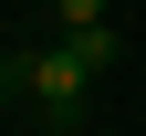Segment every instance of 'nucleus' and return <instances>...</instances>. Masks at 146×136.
<instances>
[{"instance_id":"7ed1b4c3","label":"nucleus","mask_w":146,"mask_h":136,"mask_svg":"<svg viewBox=\"0 0 146 136\" xmlns=\"http://www.w3.org/2000/svg\"><path fill=\"white\" fill-rule=\"evenodd\" d=\"M11 84H21V52H0V105H11Z\"/></svg>"},{"instance_id":"f03ea898","label":"nucleus","mask_w":146,"mask_h":136,"mask_svg":"<svg viewBox=\"0 0 146 136\" xmlns=\"http://www.w3.org/2000/svg\"><path fill=\"white\" fill-rule=\"evenodd\" d=\"M52 11H63V31H94L104 21V0H52Z\"/></svg>"},{"instance_id":"f257e3e1","label":"nucleus","mask_w":146,"mask_h":136,"mask_svg":"<svg viewBox=\"0 0 146 136\" xmlns=\"http://www.w3.org/2000/svg\"><path fill=\"white\" fill-rule=\"evenodd\" d=\"M84 84H94V63H84V52H21V94H31V105H42V126H63V115L73 105H84Z\"/></svg>"}]
</instances>
